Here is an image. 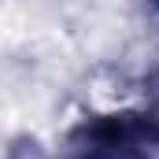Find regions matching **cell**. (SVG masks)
Here are the masks:
<instances>
[{"label": "cell", "instance_id": "cell-4", "mask_svg": "<svg viewBox=\"0 0 159 159\" xmlns=\"http://www.w3.org/2000/svg\"><path fill=\"white\" fill-rule=\"evenodd\" d=\"M148 7H152V11H159V0H148Z\"/></svg>", "mask_w": 159, "mask_h": 159}, {"label": "cell", "instance_id": "cell-3", "mask_svg": "<svg viewBox=\"0 0 159 159\" xmlns=\"http://www.w3.org/2000/svg\"><path fill=\"white\" fill-rule=\"evenodd\" d=\"M4 159H52V156H48V148L41 144L37 137H15L7 144Z\"/></svg>", "mask_w": 159, "mask_h": 159}, {"label": "cell", "instance_id": "cell-1", "mask_svg": "<svg viewBox=\"0 0 159 159\" xmlns=\"http://www.w3.org/2000/svg\"><path fill=\"white\" fill-rule=\"evenodd\" d=\"M63 159H159V148L137 107L93 111L67 129Z\"/></svg>", "mask_w": 159, "mask_h": 159}, {"label": "cell", "instance_id": "cell-2", "mask_svg": "<svg viewBox=\"0 0 159 159\" xmlns=\"http://www.w3.org/2000/svg\"><path fill=\"white\" fill-rule=\"evenodd\" d=\"M137 115H141V122L148 126V133H152V141H156V148H159V63H152L148 74H144V81H141Z\"/></svg>", "mask_w": 159, "mask_h": 159}]
</instances>
